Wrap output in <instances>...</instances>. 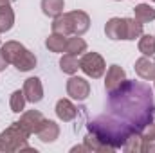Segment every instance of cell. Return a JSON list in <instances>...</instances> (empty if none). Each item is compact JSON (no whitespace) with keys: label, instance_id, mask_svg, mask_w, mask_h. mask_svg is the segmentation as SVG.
<instances>
[{"label":"cell","instance_id":"obj_1","mask_svg":"<svg viewBox=\"0 0 155 153\" xmlns=\"http://www.w3.org/2000/svg\"><path fill=\"white\" fill-rule=\"evenodd\" d=\"M132 133H141L155 119L152 88L144 83L124 81L116 92L108 94V114Z\"/></svg>","mask_w":155,"mask_h":153},{"label":"cell","instance_id":"obj_2","mask_svg":"<svg viewBox=\"0 0 155 153\" xmlns=\"http://www.w3.org/2000/svg\"><path fill=\"white\" fill-rule=\"evenodd\" d=\"M0 50H2L5 61L15 65L20 72H27L36 67V56L18 41H5Z\"/></svg>","mask_w":155,"mask_h":153},{"label":"cell","instance_id":"obj_3","mask_svg":"<svg viewBox=\"0 0 155 153\" xmlns=\"http://www.w3.org/2000/svg\"><path fill=\"white\" fill-rule=\"evenodd\" d=\"M105 34L110 40H135L143 34V24L135 18H110L105 25Z\"/></svg>","mask_w":155,"mask_h":153},{"label":"cell","instance_id":"obj_4","mask_svg":"<svg viewBox=\"0 0 155 153\" xmlns=\"http://www.w3.org/2000/svg\"><path fill=\"white\" fill-rule=\"evenodd\" d=\"M27 137H29V133L18 122H13L9 128H5L0 133V151H35L33 148H29Z\"/></svg>","mask_w":155,"mask_h":153},{"label":"cell","instance_id":"obj_5","mask_svg":"<svg viewBox=\"0 0 155 153\" xmlns=\"http://www.w3.org/2000/svg\"><path fill=\"white\" fill-rule=\"evenodd\" d=\"M79 69H81L88 77L99 79V77L105 74L107 65H105V60H103L101 54H97V52H87V54H83V58L79 60Z\"/></svg>","mask_w":155,"mask_h":153},{"label":"cell","instance_id":"obj_6","mask_svg":"<svg viewBox=\"0 0 155 153\" xmlns=\"http://www.w3.org/2000/svg\"><path fill=\"white\" fill-rule=\"evenodd\" d=\"M67 94L76 101H85L90 96V85L85 77L72 76L67 81Z\"/></svg>","mask_w":155,"mask_h":153},{"label":"cell","instance_id":"obj_7","mask_svg":"<svg viewBox=\"0 0 155 153\" xmlns=\"http://www.w3.org/2000/svg\"><path fill=\"white\" fill-rule=\"evenodd\" d=\"M43 121H45V117L40 114L38 110H29V112H24V115L18 121V124L29 135H33V133H38V130H40V126L43 124Z\"/></svg>","mask_w":155,"mask_h":153},{"label":"cell","instance_id":"obj_8","mask_svg":"<svg viewBox=\"0 0 155 153\" xmlns=\"http://www.w3.org/2000/svg\"><path fill=\"white\" fill-rule=\"evenodd\" d=\"M124 81H126V72H124V69H121L119 65H112V67L107 70V77H105V88H107V94L116 92Z\"/></svg>","mask_w":155,"mask_h":153},{"label":"cell","instance_id":"obj_9","mask_svg":"<svg viewBox=\"0 0 155 153\" xmlns=\"http://www.w3.org/2000/svg\"><path fill=\"white\" fill-rule=\"evenodd\" d=\"M137 76L146 79V81H155V60L152 56H143L135 61L134 65Z\"/></svg>","mask_w":155,"mask_h":153},{"label":"cell","instance_id":"obj_10","mask_svg":"<svg viewBox=\"0 0 155 153\" xmlns=\"http://www.w3.org/2000/svg\"><path fill=\"white\" fill-rule=\"evenodd\" d=\"M24 96L29 103H40L43 97V86L38 77H29L24 83Z\"/></svg>","mask_w":155,"mask_h":153},{"label":"cell","instance_id":"obj_11","mask_svg":"<svg viewBox=\"0 0 155 153\" xmlns=\"http://www.w3.org/2000/svg\"><path fill=\"white\" fill-rule=\"evenodd\" d=\"M36 135H38V139L41 142H54V141L60 137V126H58L54 121L45 119L43 124L40 126V130H38Z\"/></svg>","mask_w":155,"mask_h":153},{"label":"cell","instance_id":"obj_12","mask_svg":"<svg viewBox=\"0 0 155 153\" xmlns=\"http://www.w3.org/2000/svg\"><path fill=\"white\" fill-rule=\"evenodd\" d=\"M52 33H58V34H63V36L74 34L71 13H61L60 16L54 18V22H52Z\"/></svg>","mask_w":155,"mask_h":153},{"label":"cell","instance_id":"obj_13","mask_svg":"<svg viewBox=\"0 0 155 153\" xmlns=\"http://www.w3.org/2000/svg\"><path fill=\"white\" fill-rule=\"evenodd\" d=\"M56 115L63 121V122H71L72 119H76L78 108L69 101V99H60L56 103Z\"/></svg>","mask_w":155,"mask_h":153},{"label":"cell","instance_id":"obj_14","mask_svg":"<svg viewBox=\"0 0 155 153\" xmlns=\"http://www.w3.org/2000/svg\"><path fill=\"white\" fill-rule=\"evenodd\" d=\"M71 18H72V27H74V34L76 36H81L83 33L88 31L90 18H88L87 13H83V11H72L71 13Z\"/></svg>","mask_w":155,"mask_h":153},{"label":"cell","instance_id":"obj_15","mask_svg":"<svg viewBox=\"0 0 155 153\" xmlns=\"http://www.w3.org/2000/svg\"><path fill=\"white\" fill-rule=\"evenodd\" d=\"M63 7H65L63 0H41V11L45 16L56 18L63 13Z\"/></svg>","mask_w":155,"mask_h":153},{"label":"cell","instance_id":"obj_16","mask_svg":"<svg viewBox=\"0 0 155 153\" xmlns=\"http://www.w3.org/2000/svg\"><path fill=\"white\" fill-rule=\"evenodd\" d=\"M67 38H69V36H63V34L52 33L49 38L45 40V47H47L51 52H63L65 47H67Z\"/></svg>","mask_w":155,"mask_h":153},{"label":"cell","instance_id":"obj_17","mask_svg":"<svg viewBox=\"0 0 155 153\" xmlns=\"http://www.w3.org/2000/svg\"><path fill=\"white\" fill-rule=\"evenodd\" d=\"M134 13H135V20L141 22V24H146V22L155 20V9L150 4H139L134 9Z\"/></svg>","mask_w":155,"mask_h":153},{"label":"cell","instance_id":"obj_18","mask_svg":"<svg viewBox=\"0 0 155 153\" xmlns=\"http://www.w3.org/2000/svg\"><path fill=\"white\" fill-rule=\"evenodd\" d=\"M60 69L65 72V74H76L78 69H79V60H78V56L74 54H63L61 56V60H60Z\"/></svg>","mask_w":155,"mask_h":153},{"label":"cell","instance_id":"obj_19","mask_svg":"<svg viewBox=\"0 0 155 153\" xmlns=\"http://www.w3.org/2000/svg\"><path fill=\"white\" fill-rule=\"evenodd\" d=\"M87 50V41L79 36H72V38H67V47H65V52L67 54H74V56H79Z\"/></svg>","mask_w":155,"mask_h":153},{"label":"cell","instance_id":"obj_20","mask_svg":"<svg viewBox=\"0 0 155 153\" xmlns=\"http://www.w3.org/2000/svg\"><path fill=\"white\" fill-rule=\"evenodd\" d=\"M139 52H143V56H153L155 54V36L153 34H141Z\"/></svg>","mask_w":155,"mask_h":153},{"label":"cell","instance_id":"obj_21","mask_svg":"<svg viewBox=\"0 0 155 153\" xmlns=\"http://www.w3.org/2000/svg\"><path fill=\"white\" fill-rule=\"evenodd\" d=\"M83 144L87 146V150L88 151H99V153H103V151H107L108 153V150H107V146L92 133V132H88L87 135H85V139H83Z\"/></svg>","mask_w":155,"mask_h":153},{"label":"cell","instance_id":"obj_22","mask_svg":"<svg viewBox=\"0 0 155 153\" xmlns=\"http://www.w3.org/2000/svg\"><path fill=\"white\" fill-rule=\"evenodd\" d=\"M25 96H24V90H16L11 94V99H9V106L15 114H20L24 108H25Z\"/></svg>","mask_w":155,"mask_h":153},{"label":"cell","instance_id":"obj_23","mask_svg":"<svg viewBox=\"0 0 155 153\" xmlns=\"http://www.w3.org/2000/svg\"><path fill=\"white\" fill-rule=\"evenodd\" d=\"M123 150H124V151H135V153L143 151V137H141V133H132V135L126 139Z\"/></svg>","mask_w":155,"mask_h":153},{"label":"cell","instance_id":"obj_24","mask_svg":"<svg viewBox=\"0 0 155 153\" xmlns=\"http://www.w3.org/2000/svg\"><path fill=\"white\" fill-rule=\"evenodd\" d=\"M15 24V13L13 9H5V11H0V33H5L13 27Z\"/></svg>","mask_w":155,"mask_h":153},{"label":"cell","instance_id":"obj_25","mask_svg":"<svg viewBox=\"0 0 155 153\" xmlns=\"http://www.w3.org/2000/svg\"><path fill=\"white\" fill-rule=\"evenodd\" d=\"M143 151L155 153V141H148V142H143Z\"/></svg>","mask_w":155,"mask_h":153},{"label":"cell","instance_id":"obj_26","mask_svg":"<svg viewBox=\"0 0 155 153\" xmlns=\"http://www.w3.org/2000/svg\"><path fill=\"white\" fill-rule=\"evenodd\" d=\"M11 9V0H0V11Z\"/></svg>","mask_w":155,"mask_h":153},{"label":"cell","instance_id":"obj_27","mask_svg":"<svg viewBox=\"0 0 155 153\" xmlns=\"http://www.w3.org/2000/svg\"><path fill=\"white\" fill-rule=\"evenodd\" d=\"M5 67H7V61H5V58H4V54H2V50H0V72H2Z\"/></svg>","mask_w":155,"mask_h":153},{"label":"cell","instance_id":"obj_28","mask_svg":"<svg viewBox=\"0 0 155 153\" xmlns=\"http://www.w3.org/2000/svg\"><path fill=\"white\" fill-rule=\"evenodd\" d=\"M71 151H88V150H87V146L83 144V146H74V148H72Z\"/></svg>","mask_w":155,"mask_h":153},{"label":"cell","instance_id":"obj_29","mask_svg":"<svg viewBox=\"0 0 155 153\" xmlns=\"http://www.w3.org/2000/svg\"><path fill=\"white\" fill-rule=\"evenodd\" d=\"M117 2H121V0H117Z\"/></svg>","mask_w":155,"mask_h":153},{"label":"cell","instance_id":"obj_30","mask_svg":"<svg viewBox=\"0 0 155 153\" xmlns=\"http://www.w3.org/2000/svg\"><path fill=\"white\" fill-rule=\"evenodd\" d=\"M153 2H155V0H153Z\"/></svg>","mask_w":155,"mask_h":153}]
</instances>
